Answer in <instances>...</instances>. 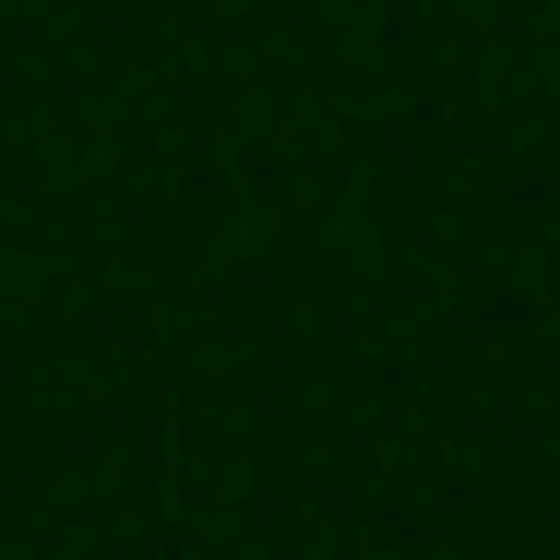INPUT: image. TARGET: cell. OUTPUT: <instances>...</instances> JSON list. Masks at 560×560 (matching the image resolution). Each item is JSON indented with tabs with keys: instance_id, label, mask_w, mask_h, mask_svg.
I'll use <instances>...</instances> for the list:
<instances>
[]
</instances>
